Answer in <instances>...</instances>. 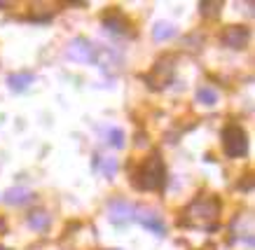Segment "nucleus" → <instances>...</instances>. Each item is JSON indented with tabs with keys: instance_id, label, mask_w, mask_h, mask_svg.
<instances>
[{
	"instance_id": "1",
	"label": "nucleus",
	"mask_w": 255,
	"mask_h": 250,
	"mask_svg": "<svg viewBox=\"0 0 255 250\" xmlns=\"http://www.w3.org/2000/svg\"><path fill=\"white\" fill-rule=\"evenodd\" d=\"M166 182V168H164L162 157L152 152L145 162L140 164V168L133 173V185L138 189H162Z\"/></svg>"
},
{
	"instance_id": "2",
	"label": "nucleus",
	"mask_w": 255,
	"mask_h": 250,
	"mask_svg": "<svg viewBox=\"0 0 255 250\" xmlns=\"http://www.w3.org/2000/svg\"><path fill=\"white\" fill-rule=\"evenodd\" d=\"M187 225L192 227H211L218 220L220 213V201L211 194L197 196L190 206H187Z\"/></svg>"
},
{
	"instance_id": "3",
	"label": "nucleus",
	"mask_w": 255,
	"mask_h": 250,
	"mask_svg": "<svg viewBox=\"0 0 255 250\" xmlns=\"http://www.w3.org/2000/svg\"><path fill=\"white\" fill-rule=\"evenodd\" d=\"M223 148H225V155L232 157V159H241V157H246V152H248V136H246V131H244L239 124L225 126Z\"/></svg>"
},
{
	"instance_id": "4",
	"label": "nucleus",
	"mask_w": 255,
	"mask_h": 250,
	"mask_svg": "<svg viewBox=\"0 0 255 250\" xmlns=\"http://www.w3.org/2000/svg\"><path fill=\"white\" fill-rule=\"evenodd\" d=\"M68 59L78 63H96V45H92L85 38H75L66 49Z\"/></svg>"
},
{
	"instance_id": "5",
	"label": "nucleus",
	"mask_w": 255,
	"mask_h": 250,
	"mask_svg": "<svg viewBox=\"0 0 255 250\" xmlns=\"http://www.w3.org/2000/svg\"><path fill=\"white\" fill-rule=\"evenodd\" d=\"M133 218L138 220L145 229H150L152 234L166 236V225H164V220L159 218V213H157V211L145 208V206H138V208H133Z\"/></svg>"
},
{
	"instance_id": "6",
	"label": "nucleus",
	"mask_w": 255,
	"mask_h": 250,
	"mask_svg": "<svg viewBox=\"0 0 255 250\" xmlns=\"http://www.w3.org/2000/svg\"><path fill=\"white\" fill-rule=\"evenodd\" d=\"M108 218L113 225H127L133 218V206L129 201L115 199V201L108 203Z\"/></svg>"
},
{
	"instance_id": "7",
	"label": "nucleus",
	"mask_w": 255,
	"mask_h": 250,
	"mask_svg": "<svg viewBox=\"0 0 255 250\" xmlns=\"http://www.w3.org/2000/svg\"><path fill=\"white\" fill-rule=\"evenodd\" d=\"M248 28L246 26H227L223 31V42H225V47H230V49H244L246 47V42H248Z\"/></svg>"
},
{
	"instance_id": "8",
	"label": "nucleus",
	"mask_w": 255,
	"mask_h": 250,
	"mask_svg": "<svg viewBox=\"0 0 255 250\" xmlns=\"http://www.w3.org/2000/svg\"><path fill=\"white\" fill-rule=\"evenodd\" d=\"M103 26H106V31L108 33H127V26H129V21H127V16L122 14V12H108V14L103 16Z\"/></svg>"
},
{
	"instance_id": "9",
	"label": "nucleus",
	"mask_w": 255,
	"mask_h": 250,
	"mask_svg": "<svg viewBox=\"0 0 255 250\" xmlns=\"http://www.w3.org/2000/svg\"><path fill=\"white\" fill-rule=\"evenodd\" d=\"M33 82H35V75H33V73H12V75L7 78V86L14 91V94L26 91Z\"/></svg>"
},
{
	"instance_id": "10",
	"label": "nucleus",
	"mask_w": 255,
	"mask_h": 250,
	"mask_svg": "<svg viewBox=\"0 0 255 250\" xmlns=\"http://www.w3.org/2000/svg\"><path fill=\"white\" fill-rule=\"evenodd\" d=\"M162 78V82H159V86H164V84H169V80H171V75H173V63H171V59H162V61L155 66V71L150 73V78L147 80H152V78Z\"/></svg>"
},
{
	"instance_id": "11",
	"label": "nucleus",
	"mask_w": 255,
	"mask_h": 250,
	"mask_svg": "<svg viewBox=\"0 0 255 250\" xmlns=\"http://www.w3.org/2000/svg\"><path fill=\"white\" fill-rule=\"evenodd\" d=\"M31 192L23 187H9L5 194H2V201L5 203H12V206H16V203H26L28 199H31Z\"/></svg>"
},
{
	"instance_id": "12",
	"label": "nucleus",
	"mask_w": 255,
	"mask_h": 250,
	"mask_svg": "<svg viewBox=\"0 0 255 250\" xmlns=\"http://www.w3.org/2000/svg\"><path fill=\"white\" fill-rule=\"evenodd\" d=\"M28 227L35 229V232H45L47 227H49V213L45 211H33L28 215Z\"/></svg>"
},
{
	"instance_id": "13",
	"label": "nucleus",
	"mask_w": 255,
	"mask_h": 250,
	"mask_svg": "<svg viewBox=\"0 0 255 250\" xmlns=\"http://www.w3.org/2000/svg\"><path fill=\"white\" fill-rule=\"evenodd\" d=\"M176 26L173 24H166V21H159V24L152 28V38L157 40V42H162V40H169V38H173L176 35Z\"/></svg>"
},
{
	"instance_id": "14",
	"label": "nucleus",
	"mask_w": 255,
	"mask_h": 250,
	"mask_svg": "<svg viewBox=\"0 0 255 250\" xmlns=\"http://www.w3.org/2000/svg\"><path fill=\"white\" fill-rule=\"evenodd\" d=\"M197 101H199L201 105H216L218 103V91L213 89V86H199Z\"/></svg>"
},
{
	"instance_id": "15",
	"label": "nucleus",
	"mask_w": 255,
	"mask_h": 250,
	"mask_svg": "<svg viewBox=\"0 0 255 250\" xmlns=\"http://www.w3.org/2000/svg\"><path fill=\"white\" fill-rule=\"evenodd\" d=\"M223 9V2L216 0V2H201V14L204 16H218Z\"/></svg>"
},
{
	"instance_id": "16",
	"label": "nucleus",
	"mask_w": 255,
	"mask_h": 250,
	"mask_svg": "<svg viewBox=\"0 0 255 250\" xmlns=\"http://www.w3.org/2000/svg\"><path fill=\"white\" fill-rule=\"evenodd\" d=\"M108 143L113 145V148H124V131L122 129H110V133H108Z\"/></svg>"
},
{
	"instance_id": "17",
	"label": "nucleus",
	"mask_w": 255,
	"mask_h": 250,
	"mask_svg": "<svg viewBox=\"0 0 255 250\" xmlns=\"http://www.w3.org/2000/svg\"><path fill=\"white\" fill-rule=\"evenodd\" d=\"M115 171H117V162L113 157H106V162H103V175H106V178H113Z\"/></svg>"
},
{
	"instance_id": "18",
	"label": "nucleus",
	"mask_w": 255,
	"mask_h": 250,
	"mask_svg": "<svg viewBox=\"0 0 255 250\" xmlns=\"http://www.w3.org/2000/svg\"><path fill=\"white\" fill-rule=\"evenodd\" d=\"M0 250H9V248H2V246H0Z\"/></svg>"
},
{
	"instance_id": "19",
	"label": "nucleus",
	"mask_w": 255,
	"mask_h": 250,
	"mask_svg": "<svg viewBox=\"0 0 255 250\" xmlns=\"http://www.w3.org/2000/svg\"><path fill=\"white\" fill-rule=\"evenodd\" d=\"M115 250H117V248H115Z\"/></svg>"
}]
</instances>
